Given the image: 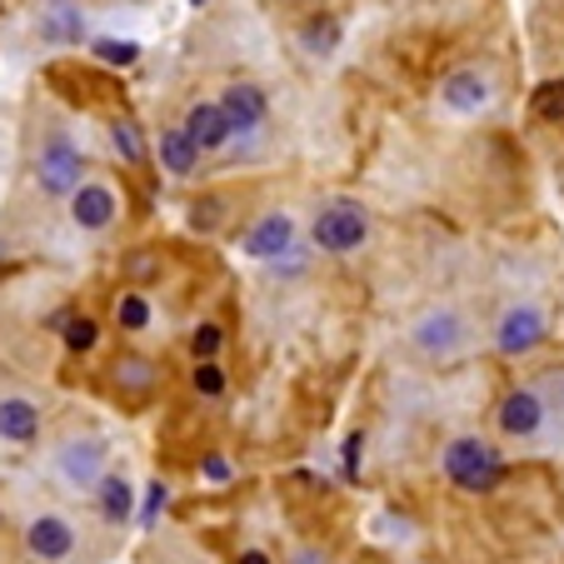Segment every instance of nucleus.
Returning a JSON list of instances; mask_svg holds the SVG:
<instances>
[{
	"mask_svg": "<svg viewBox=\"0 0 564 564\" xmlns=\"http://www.w3.org/2000/svg\"><path fill=\"white\" fill-rule=\"evenodd\" d=\"M475 345V325L459 305H430L410 319V350L430 365H455Z\"/></svg>",
	"mask_w": 564,
	"mask_h": 564,
	"instance_id": "obj_1",
	"label": "nucleus"
},
{
	"mask_svg": "<svg viewBox=\"0 0 564 564\" xmlns=\"http://www.w3.org/2000/svg\"><path fill=\"white\" fill-rule=\"evenodd\" d=\"M440 469H445V479L455 485V490H465V495H490L495 485L505 479V455L490 445V440L455 435V440L445 445V455H440Z\"/></svg>",
	"mask_w": 564,
	"mask_h": 564,
	"instance_id": "obj_2",
	"label": "nucleus"
},
{
	"mask_svg": "<svg viewBox=\"0 0 564 564\" xmlns=\"http://www.w3.org/2000/svg\"><path fill=\"white\" fill-rule=\"evenodd\" d=\"M310 240H315V250H325V256H355V250L370 240V210H365L360 200H350V195L319 205L315 225H310Z\"/></svg>",
	"mask_w": 564,
	"mask_h": 564,
	"instance_id": "obj_3",
	"label": "nucleus"
},
{
	"mask_svg": "<svg viewBox=\"0 0 564 564\" xmlns=\"http://www.w3.org/2000/svg\"><path fill=\"white\" fill-rule=\"evenodd\" d=\"M51 465H55V479H61L65 490L96 495V485L106 479V469H110V449H106V440L100 435H65L61 445H55Z\"/></svg>",
	"mask_w": 564,
	"mask_h": 564,
	"instance_id": "obj_4",
	"label": "nucleus"
},
{
	"mask_svg": "<svg viewBox=\"0 0 564 564\" xmlns=\"http://www.w3.org/2000/svg\"><path fill=\"white\" fill-rule=\"evenodd\" d=\"M544 340H550V315H544L534 300H514V305H505L500 319H495V350L510 355V360L540 350Z\"/></svg>",
	"mask_w": 564,
	"mask_h": 564,
	"instance_id": "obj_5",
	"label": "nucleus"
},
{
	"mask_svg": "<svg viewBox=\"0 0 564 564\" xmlns=\"http://www.w3.org/2000/svg\"><path fill=\"white\" fill-rule=\"evenodd\" d=\"M35 185H41L45 195H55V200H70V195L86 185V155L65 135H51L41 145V155H35Z\"/></svg>",
	"mask_w": 564,
	"mask_h": 564,
	"instance_id": "obj_6",
	"label": "nucleus"
},
{
	"mask_svg": "<svg viewBox=\"0 0 564 564\" xmlns=\"http://www.w3.org/2000/svg\"><path fill=\"white\" fill-rule=\"evenodd\" d=\"M75 550H80V530L70 524V514L35 510L31 520H25V554H31L35 564H65Z\"/></svg>",
	"mask_w": 564,
	"mask_h": 564,
	"instance_id": "obj_7",
	"label": "nucleus"
},
{
	"mask_svg": "<svg viewBox=\"0 0 564 564\" xmlns=\"http://www.w3.org/2000/svg\"><path fill=\"white\" fill-rule=\"evenodd\" d=\"M240 250H246L250 260H275V265H280V260H285L290 250H295V220H290L285 210L260 215V220L246 230Z\"/></svg>",
	"mask_w": 564,
	"mask_h": 564,
	"instance_id": "obj_8",
	"label": "nucleus"
},
{
	"mask_svg": "<svg viewBox=\"0 0 564 564\" xmlns=\"http://www.w3.org/2000/svg\"><path fill=\"white\" fill-rule=\"evenodd\" d=\"M490 100H495L490 75L475 70V65H465V70H455V75H445V80H440V106L455 110V116H479Z\"/></svg>",
	"mask_w": 564,
	"mask_h": 564,
	"instance_id": "obj_9",
	"label": "nucleus"
},
{
	"mask_svg": "<svg viewBox=\"0 0 564 564\" xmlns=\"http://www.w3.org/2000/svg\"><path fill=\"white\" fill-rule=\"evenodd\" d=\"M116 215H120L116 191H110V185H100V181H86L80 191L70 195V225H75V230L100 235V230H110V225H116Z\"/></svg>",
	"mask_w": 564,
	"mask_h": 564,
	"instance_id": "obj_10",
	"label": "nucleus"
},
{
	"mask_svg": "<svg viewBox=\"0 0 564 564\" xmlns=\"http://www.w3.org/2000/svg\"><path fill=\"white\" fill-rule=\"evenodd\" d=\"M495 425H500V435H510V440H530V435H540V425H544V400L534 390H510L500 400V410H495Z\"/></svg>",
	"mask_w": 564,
	"mask_h": 564,
	"instance_id": "obj_11",
	"label": "nucleus"
},
{
	"mask_svg": "<svg viewBox=\"0 0 564 564\" xmlns=\"http://www.w3.org/2000/svg\"><path fill=\"white\" fill-rule=\"evenodd\" d=\"M0 440L6 445H35L41 440V405L31 394H0Z\"/></svg>",
	"mask_w": 564,
	"mask_h": 564,
	"instance_id": "obj_12",
	"label": "nucleus"
},
{
	"mask_svg": "<svg viewBox=\"0 0 564 564\" xmlns=\"http://www.w3.org/2000/svg\"><path fill=\"white\" fill-rule=\"evenodd\" d=\"M96 510L110 530H120V524L135 514V485H130L120 469H106V479L96 485Z\"/></svg>",
	"mask_w": 564,
	"mask_h": 564,
	"instance_id": "obj_13",
	"label": "nucleus"
},
{
	"mask_svg": "<svg viewBox=\"0 0 564 564\" xmlns=\"http://www.w3.org/2000/svg\"><path fill=\"white\" fill-rule=\"evenodd\" d=\"M215 106H220L230 135H235V130H256L260 120H265V90H260V86H230L220 100H215Z\"/></svg>",
	"mask_w": 564,
	"mask_h": 564,
	"instance_id": "obj_14",
	"label": "nucleus"
},
{
	"mask_svg": "<svg viewBox=\"0 0 564 564\" xmlns=\"http://www.w3.org/2000/svg\"><path fill=\"white\" fill-rule=\"evenodd\" d=\"M185 135H191V145L200 150H220L225 140H230V126H225V116H220V106L215 100H200V106H191V116H185Z\"/></svg>",
	"mask_w": 564,
	"mask_h": 564,
	"instance_id": "obj_15",
	"label": "nucleus"
},
{
	"mask_svg": "<svg viewBox=\"0 0 564 564\" xmlns=\"http://www.w3.org/2000/svg\"><path fill=\"white\" fill-rule=\"evenodd\" d=\"M41 35L55 41V45L80 41V35H86V11H80L75 0H51V6L41 11Z\"/></svg>",
	"mask_w": 564,
	"mask_h": 564,
	"instance_id": "obj_16",
	"label": "nucleus"
},
{
	"mask_svg": "<svg viewBox=\"0 0 564 564\" xmlns=\"http://www.w3.org/2000/svg\"><path fill=\"white\" fill-rule=\"evenodd\" d=\"M110 380H116V390H120V394H135V400H140V394L155 390L160 370L145 360V355H120L116 370H110Z\"/></svg>",
	"mask_w": 564,
	"mask_h": 564,
	"instance_id": "obj_17",
	"label": "nucleus"
},
{
	"mask_svg": "<svg viewBox=\"0 0 564 564\" xmlns=\"http://www.w3.org/2000/svg\"><path fill=\"white\" fill-rule=\"evenodd\" d=\"M195 165H200V150L191 145V135H185L181 126L165 130V135H160V171H171V175H191Z\"/></svg>",
	"mask_w": 564,
	"mask_h": 564,
	"instance_id": "obj_18",
	"label": "nucleus"
},
{
	"mask_svg": "<svg viewBox=\"0 0 564 564\" xmlns=\"http://www.w3.org/2000/svg\"><path fill=\"white\" fill-rule=\"evenodd\" d=\"M150 315H155V310H150V300L140 295V290H126V295L116 300V325L120 330H145Z\"/></svg>",
	"mask_w": 564,
	"mask_h": 564,
	"instance_id": "obj_19",
	"label": "nucleus"
},
{
	"mask_svg": "<svg viewBox=\"0 0 564 564\" xmlns=\"http://www.w3.org/2000/svg\"><path fill=\"white\" fill-rule=\"evenodd\" d=\"M61 325H65V350H75V355L96 350V340H100V325H96V319H90V315H65Z\"/></svg>",
	"mask_w": 564,
	"mask_h": 564,
	"instance_id": "obj_20",
	"label": "nucleus"
},
{
	"mask_svg": "<svg viewBox=\"0 0 564 564\" xmlns=\"http://www.w3.org/2000/svg\"><path fill=\"white\" fill-rule=\"evenodd\" d=\"M110 145H116L130 165H140V160H145V140H140L135 120H116V126H110Z\"/></svg>",
	"mask_w": 564,
	"mask_h": 564,
	"instance_id": "obj_21",
	"label": "nucleus"
},
{
	"mask_svg": "<svg viewBox=\"0 0 564 564\" xmlns=\"http://www.w3.org/2000/svg\"><path fill=\"white\" fill-rule=\"evenodd\" d=\"M220 345H225V330L215 325V319L195 325V335H191V355H195V365H200V360H215V355H220Z\"/></svg>",
	"mask_w": 564,
	"mask_h": 564,
	"instance_id": "obj_22",
	"label": "nucleus"
},
{
	"mask_svg": "<svg viewBox=\"0 0 564 564\" xmlns=\"http://www.w3.org/2000/svg\"><path fill=\"white\" fill-rule=\"evenodd\" d=\"M191 384H195V394H205V400H220L225 394V370L215 360H200L195 365V375H191Z\"/></svg>",
	"mask_w": 564,
	"mask_h": 564,
	"instance_id": "obj_23",
	"label": "nucleus"
},
{
	"mask_svg": "<svg viewBox=\"0 0 564 564\" xmlns=\"http://www.w3.org/2000/svg\"><path fill=\"white\" fill-rule=\"evenodd\" d=\"M96 55L106 65H120V70H126V65H135L140 61V45L135 41H116V35H106V41H96Z\"/></svg>",
	"mask_w": 564,
	"mask_h": 564,
	"instance_id": "obj_24",
	"label": "nucleus"
},
{
	"mask_svg": "<svg viewBox=\"0 0 564 564\" xmlns=\"http://www.w3.org/2000/svg\"><path fill=\"white\" fill-rule=\"evenodd\" d=\"M534 116L540 120H564V80L540 86V96H534Z\"/></svg>",
	"mask_w": 564,
	"mask_h": 564,
	"instance_id": "obj_25",
	"label": "nucleus"
},
{
	"mask_svg": "<svg viewBox=\"0 0 564 564\" xmlns=\"http://www.w3.org/2000/svg\"><path fill=\"white\" fill-rule=\"evenodd\" d=\"M335 41H340V25H335V21H310V25H305V45H310L315 55H330Z\"/></svg>",
	"mask_w": 564,
	"mask_h": 564,
	"instance_id": "obj_26",
	"label": "nucleus"
},
{
	"mask_svg": "<svg viewBox=\"0 0 564 564\" xmlns=\"http://www.w3.org/2000/svg\"><path fill=\"white\" fill-rule=\"evenodd\" d=\"M165 500H171V490H165V485L155 479V485L145 490V510H140V524H155L160 510H165Z\"/></svg>",
	"mask_w": 564,
	"mask_h": 564,
	"instance_id": "obj_27",
	"label": "nucleus"
},
{
	"mask_svg": "<svg viewBox=\"0 0 564 564\" xmlns=\"http://www.w3.org/2000/svg\"><path fill=\"white\" fill-rule=\"evenodd\" d=\"M205 479H215V485H225V479H230V465H225V459L220 455H205Z\"/></svg>",
	"mask_w": 564,
	"mask_h": 564,
	"instance_id": "obj_28",
	"label": "nucleus"
},
{
	"mask_svg": "<svg viewBox=\"0 0 564 564\" xmlns=\"http://www.w3.org/2000/svg\"><path fill=\"white\" fill-rule=\"evenodd\" d=\"M360 455H365V435H350V445H345V469L355 475V465H360Z\"/></svg>",
	"mask_w": 564,
	"mask_h": 564,
	"instance_id": "obj_29",
	"label": "nucleus"
},
{
	"mask_svg": "<svg viewBox=\"0 0 564 564\" xmlns=\"http://www.w3.org/2000/svg\"><path fill=\"white\" fill-rule=\"evenodd\" d=\"M290 564H330V560H325L319 550H310V544H305V550H295V560H290Z\"/></svg>",
	"mask_w": 564,
	"mask_h": 564,
	"instance_id": "obj_30",
	"label": "nucleus"
},
{
	"mask_svg": "<svg viewBox=\"0 0 564 564\" xmlns=\"http://www.w3.org/2000/svg\"><path fill=\"white\" fill-rule=\"evenodd\" d=\"M240 564H270V554L265 550H246L240 554Z\"/></svg>",
	"mask_w": 564,
	"mask_h": 564,
	"instance_id": "obj_31",
	"label": "nucleus"
},
{
	"mask_svg": "<svg viewBox=\"0 0 564 564\" xmlns=\"http://www.w3.org/2000/svg\"><path fill=\"white\" fill-rule=\"evenodd\" d=\"M195 6H205V0H195Z\"/></svg>",
	"mask_w": 564,
	"mask_h": 564,
	"instance_id": "obj_32",
	"label": "nucleus"
},
{
	"mask_svg": "<svg viewBox=\"0 0 564 564\" xmlns=\"http://www.w3.org/2000/svg\"><path fill=\"white\" fill-rule=\"evenodd\" d=\"M560 394H564V390H560Z\"/></svg>",
	"mask_w": 564,
	"mask_h": 564,
	"instance_id": "obj_33",
	"label": "nucleus"
}]
</instances>
